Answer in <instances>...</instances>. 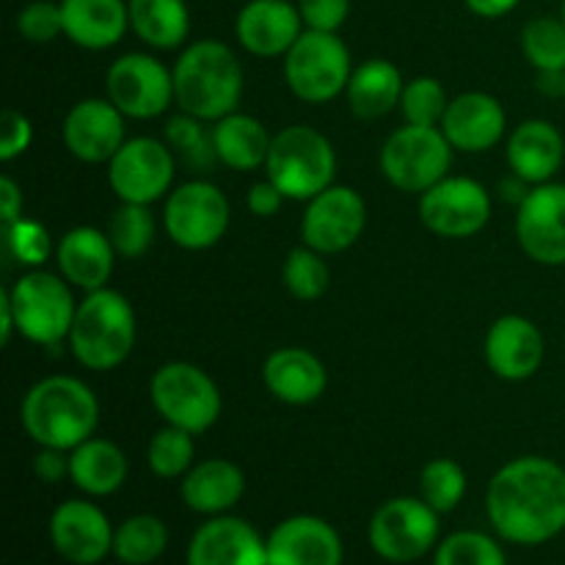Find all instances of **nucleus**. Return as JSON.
<instances>
[{
	"instance_id": "nucleus-53",
	"label": "nucleus",
	"mask_w": 565,
	"mask_h": 565,
	"mask_svg": "<svg viewBox=\"0 0 565 565\" xmlns=\"http://www.w3.org/2000/svg\"><path fill=\"white\" fill-rule=\"evenodd\" d=\"M561 20L565 22V0H563V9H561Z\"/></svg>"
},
{
	"instance_id": "nucleus-3",
	"label": "nucleus",
	"mask_w": 565,
	"mask_h": 565,
	"mask_svg": "<svg viewBox=\"0 0 565 565\" xmlns=\"http://www.w3.org/2000/svg\"><path fill=\"white\" fill-rule=\"evenodd\" d=\"M20 423L39 447L72 452L99 425V401L75 375H47L25 392Z\"/></svg>"
},
{
	"instance_id": "nucleus-34",
	"label": "nucleus",
	"mask_w": 565,
	"mask_h": 565,
	"mask_svg": "<svg viewBox=\"0 0 565 565\" xmlns=\"http://www.w3.org/2000/svg\"><path fill=\"white\" fill-rule=\"evenodd\" d=\"M210 121L196 119L191 114H177L166 121L163 127V141L169 143L171 152H174L177 163L185 166L188 171H210L218 163V154H215L213 143V127H207Z\"/></svg>"
},
{
	"instance_id": "nucleus-14",
	"label": "nucleus",
	"mask_w": 565,
	"mask_h": 565,
	"mask_svg": "<svg viewBox=\"0 0 565 565\" xmlns=\"http://www.w3.org/2000/svg\"><path fill=\"white\" fill-rule=\"evenodd\" d=\"M419 221L447 241L475 237L491 221V193L472 177H445L419 196Z\"/></svg>"
},
{
	"instance_id": "nucleus-41",
	"label": "nucleus",
	"mask_w": 565,
	"mask_h": 565,
	"mask_svg": "<svg viewBox=\"0 0 565 565\" xmlns=\"http://www.w3.org/2000/svg\"><path fill=\"white\" fill-rule=\"evenodd\" d=\"M3 254L9 263L33 270L47 263L50 254H55V246L50 241L47 226L31 218H17L3 224Z\"/></svg>"
},
{
	"instance_id": "nucleus-16",
	"label": "nucleus",
	"mask_w": 565,
	"mask_h": 565,
	"mask_svg": "<svg viewBox=\"0 0 565 565\" xmlns=\"http://www.w3.org/2000/svg\"><path fill=\"white\" fill-rule=\"evenodd\" d=\"M516 241L533 263L565 265V182L533 185L516 207Z\"/></svg>"
},
{
	"instance_id": "nucleus-38",
	"label": "nucleus",
	"mask_w": 565,
	"mask_h": 565,
	"mask_svg": "<svg viewBox=\"0 0 565 565\" xmlns=\"http://www.w3.org/2000/svg\"><path fill=\"white\" fill-rule=\"evenodd\" d=\"M281 281L287 292L298 301H318L326 296L331 285V270L326 263V254L315 252L309 246L292 248L281 265Z\"/></svg>"
},
{
	"instance_id": "nucleus-30",
	"label": "nucleus",
	"mask_w": 565,
	"mask_h": 565,
	"mask_svg": "<svg viewBox=\"0 0 565 565\" xmlns=\"http://www.w3.org/2000/svg\"><path fill=\"white\" fill-rule=\"evenodd\" d=\"M130 463L119 445L108 439H86L70 452V480L86 497H110L125 486Z\"/></svg>"
},
{
	"instance_id": "nucleus-54",
	"label": "nucleus",
	"mask_w": 565,
	"mask_h": 565,
	"mask_svg": "<svg viewBox=\"0 0 565 565\" xmlns=\"http://www.w3.org/2000/svg\"><path fill=\"white\" fill-rule=\"evenodd\" d=\"M563 103H565V88H563Z\"/></svg>"
},
{
	"instance_id": "nucleus-20",
	"label": "nucleus",
	"mask_w": 565,
	"mask_h": 565,
	"mask_svg": "<svg viewBox=\"0 0 565 565\" xmlns=\"http://www.w3.org/2000/svg\"><path fill=\"white\" fill-rule=\"evenodd\" d=\"M188 565H268V541L241 516H210L188 544Z\"/></svg>"
},
{
	"instance_id": "nucleus-22",
	"label": "nucleus",
	"mask_w": 565,
	"mask_h": 565,
	"mask_svg": "<svg viewBox=\"0 0 565 565\" xmlns=\"http://www.w3.org/2000/svg\"><path fill=\"white\" fill-rule=\"evenodd\" d=\"M439 127L456 152H489L508 132L505 105L494 94L463 92L450 99Z\"/></svg>"
},
{
	"instance_id": "nucleus-13",
	"label": "nucleus",
	"mask_w": 565,
	"mask_h": 565,
	"mask_svg": "<svg viewBox=\"0 0 565 565\" xmlns=\"http://www.w3.org/2000/svg\"><path fill=\"white\" fill-rule=\"evenodd\" d=\"M105 94L127 119H158L174 105V75L154 55L125 53L108 66Z\"/></svg>"
},
{
	"instance_id": "nucleus-1",
	"label": "nucleus",
	"mask_w": 565,
	"mask_h": 565,
	"mask_svg": "<svg viewBox=\"0 0 565 565\" xmlns=\"http://www.w3.org/2000/svg\"><path fill=\"white\" fill-rule=\"evenodd\" d=\"M486 513L502 541L541 546L565 533V467L546 456H519L486 491Z\"/></svg>"
},
{
	"instance_id": "nucleus-8",
	"label": "nucleus",
	"mask_w": 565,
	"mask_h": 565,
	"mask_svg": "<svg viewBox=\"0 0 565 565\" xmlns=\"http://www.w3.org/2000/svg\"><path fill=\"white\" fill-rule=\"evenodd\" d=\"M351 75V50L342 42L340 33L307 28L285 55V83L301 103H331L345 94Z\"/></svg>"
},
{
	"instance_id": "nucleus-24",
	"label": "nucleus",
	"mask_w": 565,
	"mask_h": 565,
	"mask_svg": "<svg viewBox=\"0 0 565 565\" xmlns=\"http://www.w3.org/2000/svg\"><path fill=\"white\" fill-rule=\"evenodd\" d=\"M53 257L58 265V274L72 287L94 292L108 287L119 254H116L108 232L97 230V226H75L58 237Z\"/></svg>"
},
{
	"instance_id": "nucleus-6",
	"label": "nucleus",
	"mask_w": 565,
	"mask_h": 565,
	"mask_svg": "<svg viewBox=\"0 0 565 565\" xmlns=\"http://www.w3.org/2000/svg\"><path fill=\"white\" fill-rule=\"evenodd\" d=\"M14 312L17 334L42 348H55L70 340L77 301L72 285L61 274L33 268L11 287H3Z\"/></svg>"
},
{
	"instance_id": "nucleus-25",
	"label": "nucleus",
	"mask_w": 565,
	"mask_h": 565,
	"mask_svg": "<svg viewBox=\"0 0 565 565\" xmlns=\"http://www.w3.org/2000/svg\"><path fill=\"white\" fill-rule=\"evenodd\" d=\"M263 384L287 406H309L329 386L326 364L307 348H276L263 362Z\"/></svg>"
},
{
	"instance_id": "nucleus-36",
	"label": "nucleus",
	"mask_w": 565,
	"mask_h": 565,
	"mask_svg": "<svg viewBox=\"0 0 565 565\" xmlns=\"http://www.w3.org/2000/svg\"><path fill=\"white\" fill-rule=\"evenodd\" d=\"M108 237L121 259H138L154 241V215L149 204L121 202L108 218Z\"/></svg>"
},
{
	"instance_id": "nucleus-49",
	"label": "nucleus",
	"mask_w": 565,
	"mask_h": 565,
	"mask_svg": "<svg viewBox=\"0 0 565 565\" xmlns=\"http://www.w3.org/2000/svg\"><path fill=\"white\" fill-rule=\"evenodd\" d=\"M463 3L472 14L483 17V20H500V17L511 14L522 0H463Z\"/></svg>"
},
{
	"instance_id": "nucleus-11",
	"label": "nucleus",
	"mask_w": 565,
	"mask_h": 565,
	"mask_svg": "<svg viewBox=\"0 0 565 565\" xmlns=\"http://www.w3.org/2000/svg\"><path fill=\"white\" fill-rule=\"evenodd\" d=\"M439 516L423 497H395L373 513L367 541L381 561L414 563L439 546Z\"/></svg>"
},
{
	"instance_id": "nucleus-27",
	"label": "nucleus",
	"mask_w": 565,
	"mask_h": 565,
	"mask_svg": "<svg viewBox=\"0 0 565 565\" xmlns=\"http://www.w3.org/2000/svg\"><path fill=\"white\" fill-rule=\"evenodd\" d=\"M64 36L75 47L110 50L130 31L127 0H61Z\"/></svg>"
},
{
	"instance_id": "nucleus-29",
	"label": "nucleus",
	"mask_w": 565,
	"mask_h": 565,
	"mask_svg": "<svg viewBox=\"0 0 565 565\" xmlns=\"http://www.w3.org/2000/svg\"><path fill=\"white\" fill-rule=\"evenodd\" d=\"M403 86H406V81L392 61L367 58L353 66V75L345 88L348 108L364 121L384 119L386 114L401 108Z\"/></svg>"
},
{
	"instance_id": "nucleus-10",
	"label": "nucleus",
	"mask_w": 565,
	"mask_h": 565,
	"mask_svg": "<svg viewBox=\"0 0 565 565\" xmlns=\"http://www.w3.org/2000/svg\"><path fill=\"white\" fill-rule=\"evenodd\" d=\"M230 221V199L210 180H188L171 188L166 196L163 230L171 243L185 252H207L218 246Z\"/></svg>"
},
{
	"instance_id": "nucleus-37",
	"label": "nucleus",
	"mask_w": 565,
	"mask_h": 565,
	"mask_svg": "<svg viewBox=\"0 0 565 565\" xmlns=\"http://www.w3.org/2000/svg\"><path fill=\"white\" fill-rule=\"evenodd\" d=\"M522 53L535 72H565V22L561 17L524 22Z\"/></svg>"
},
{
	"instance_id": "nucleus-19",
	"label": "nucleus",
	"mask_w": 565,
	"mask_h": 565,
	"mask_svg": "<svg viewBox=\"0 0 565 565\" xmlns=\"http://www.w3.org/2000/svg\"><path fill=\"white\" fill-rule=\"evenodd\" d=\"M303 31L301 11L290 0H248L235 17L237 44L257 58H285Z\"/></svg>"
},
{
	"instance_id": "nucleus-7",
	"label": "nucleus",
	"mask_w": 565,
	"mask_h": 565,
	"mask_svg": "<svg viewBox=\"0 0 565 565\" xmlns=\"http://www.w3.org/2000/svg\"><path fill=\"white\" fill-rule=\"evenodd\" d=\"M149 401L166 425L202 436L221 419V390L207 370L191 362H166L149 381Z\"/></svg>"
},
{
	"instance_id": "nucleus-18",
	"label": "nucleus",
	"mask_w": 565,
	"mask_h": 565,
	"mask_svg": "<svg viewBox=\"0 0 565 565\" xmlns=\"http://www.w3.org/2000/svg\"><path fill=\"white\" fill-rule=\"evenodd\" d=\"M114 533L103 508L88 500H66L50 516L53 550L72 565H97L114 552Z\"/></svg>"
},
{
	"instance_id": "nucleus-33",
	"label": "nucleus",
	"mask_w": 565,
	"mask_h": 565,
	"mask_svg": "<svg viewBox=\"0 0 565 565\" xmlns=\"http://www.w3.org/2000/svg\"><path fill=\"white\" fill-rule=\"evenodd\" d=\"M169 546V527L152 513L127 516L114 533V557L121 565H149L163 557Z\"/></svg>"
},
{
	"instance_id": "nucleus-50",
	"label": "nucleus",
	"mask_w": 565,
	"mask_h": 565,
	"mask_svg": "<svg viewBox=\"0 0 565 565\" xmlns=\"http://www.w3.org/2000/svg\"><path fill=\"white\" fill-rule=\"evenodd\" d=\"M530 191H533V185H530L527 180H522L519 174H513V171L508 177H502L500 185H497V193H500L502 202L516 204V207L524 202V199H527Z\"/></svg>"
},
{
	"instance_id": "nucleus-2",
	"label": "nucleus",
	"mask_w": 565,
	"mask_h": 565,
	"mask_svg": "<svg viewBox=\"0 0 565 565\" xmlns=\"http://www.w3.org/2000/svg\"><path fill=\"white\" fill-rule=\"evenodd\" d=\"M171 75L177 108L210 125L235 114L243 99V64L235 50L218 39H196L185 44L171 66Z\"/></svg>"
},
{
	"instance_id": "nucleus-44",
	"label": "nucleus",
	"mask_w": 565,
	"mask_h": 565,
	"mask_svg": "<svg viewBox=\"0 0 565 565\" xmlns=\"http://www.w3.org/2000/svg\"><path fill=\"white\" fill-rule=\"evenodd\" d=\"M303 28L337 33L351 17V0H298Z\"/></svg>"
},
{
	"instance_id": "nucleus-32",
	"label": "nucleus",
	"mask_w": 565,
	"mask_h": 565,
	"mask_svg": "<svg viewBox=\"0 0 565 565\" xmlns=\"http://www.w3.org/2000/svg\"><path fill=\"white\" fill-rule=\"evenodd\" d=\"M130 31L152 50H177L191 36L185 0H127Z\"/></svg>"
},
{
	"instance_id": "nucleus-17",
	"label": "nucleus",
	"mask_w": 565,
	"mask_h": 565,
	"mask_svg": "<svg viewBox=\"0 0 565 565\" xmlns=\"http://www.w3.org/2000/svg\"><path fill=\"white\" fill-rule=\"evenodd\" d=\"M125 119L127 116L108 97L81 99L66 114L64 125H61V138L72 158H77L81 163H110V158L127 141Z\"/></svg>"
},
{
	"instance_id": "nucleus-9",
	"label": "nucleus",
	"mask_w": 565,
	"mask_h": 565,
	"mask_svg": "<svg viewBox=\"0 0 565 565\" xmlns=\"http://www.w3.org/2000/svg\"><path fill=\"white\" fill-rule=\"evenodd\" d=\"M452 152L441 127L403 125L384 141L379 154L381 174L392 188L423 196L450 171Z\"/></svg>"
},
{
	"instance_id": "nucleus-42",
	"label": "nucleus",
	"mask_w": 565,
	"mask_h": 565,
	"mask_svg": "<svg viewBox=\"0 0 565 565\" xmlns=\"http://www.w3.org/2000/svg\"><path fill=\"white\" fill-rule=\"evenodd\" d=\"M447 105H450V99H447L441 81H436V77L419 75L403 86L401 114L406 125L439 127L441 119H445Z\"/></svg>"
},
{
	"instance_id": "nucleus-35",
	"label": "nucleus",
	"mask_w": 565,
	"mask_h": 565,
	"mask_svg": "<svg viewBox=\"0 0 565 565\" xmlns=\"http://www.w3.org/2000/svg\"><path fill=\"white\" fill-rule=\"evenodd\" d=\"M193 463H196V441H193V434L174 428V425H163L160 430H154L147 447V467L154 478L182 480L191 472Z\"/></svg>"
},
{
	"instance_id": "nucleus-31",
	"label": "nucleus",
	"mask_w": 565,
	"mask_h": 565,
	"mask_svg": "<svg viewBox=\"0 0 565 565\" xmlns=\"http://www.w3.org/2000/svg\"><path fill=\"white\" fill-rule=\"evenodd\" d=\"M213 143L221 166L232 171H257L265 169L274 136L257 116L235 110L213 121Z\"/></svg>"
},
{
	"instance_id": "nucleus-4",
	"label": "nucleus",
	"mask_w": 565,
	"mask_h": 565,
	"mask_svg": "<svg viewBox=\"0 0 565 565\" xmlns=\"http://www.w3.org/2000/svg\"><path fill=\"white\" fill-rule=\"evenodd\" d=\"M138 320L132 303L114 287L86 292L77 303L70 351L81 367L108 373L125 364L136 348Z\"/></svg>"
},
{
	"instance_id": "nucleus-23",
	"label": "nucleus",
	"mask_w": 565,
	"mask_h": 565,
	"mask_svg": "<svg viewBox=\"0 0 565 565\" xmlns=\"http://www.w3.org/2000/svg\"><path fill=\"white\" fill-rule=\"evenodd\" d=\"M268 565H342V539L326 519L298 513L270 530Z\"/></svg>"
},
{
	"instance_id": "nucleus-15",
	"label": "nucleus",
	"mask_w": 565,
	"mask_h": 565,
	"mask_svg": "<svg viewBox=\"0 0 565 565\" xmlns=\"http://www.w3.org/2000/svg\"><path fill=\"white\" fill-rule=\"evenodd\" d=\"M367 226V204L356 188L331 185L309 199L301 215L303 246L326 254H342L362 237Z\"/></svg>"
},
{
	"instance_id": "nucleus-48",
	"label": "nucleus",
	"mask_w": 565,
	"mask_h": 565,
	"mask_svg": "<svg viewBox=\"0 0 565 565\" xmlns=\"http://www.w3.org/2000/svg\"><path fill=\"white\" fill-rule=\"evenodd\" d=\"M0 213L3 224L22 218V191L11 177H0Z\"/></svg>"
},
{
	"instance_id": "nucleus-45",
	"label": "nucleus",
	"mask_w": 565,
	"mask_h": 565,
	"mask_svg": "<svg viewBox=\"0 0 565 565\" xmlns=\"http://www.w3.org/2000/svg\"><path fill=\"white\" fill-rule=\"evenodd\" d=\"M33 141V127L22 110L6 108L3 119H0V160L11 163L20 154L28 152Z\"/></svg>"
},
{
	"instance_id": "nucleus-51",
	"label": "nucleus",
	"mask_w": 565,
	"mask_h": 565,
	"mask_svg": "<svg viewBox=\"0 0 565 565\" xmlns=\"http://www.w3.org/2000/svg\"><path fill=\"white\" fill-rule=\"evenodd\" d=\"M17 334V326H14V312H11V303L6 298V292L0 290V345H9L11 337Z\"/></svg>"
},
{
	"instance_id": "nucleus-43",
	"label": "nucleus",
	"mask_w": 565,
	"mask_h": 565,
	"mask_svg": "<svg viewBox=\"0 0 565 565\" xmlns=\"http://www.w3.org/2000/svg\"><path fill=\"white\" fill-rule=\"evenodd\" d=\"M17 33L31 44H50L64 36V17L61 3L53 0H33L17 14Z\"/></svg>"
},
{
	"instance_id": "nucleus-5",
	"label": "nucleus",
	"mask_w": 565,
	"mask_h": 565,
	"mask_svg": "<svg viewBox=\"0 0 565 565\" xmlns=\"http://www.w3.org/2000/svg\"><path fill=\"white\" fill-rule=\"evenodd\" d=\"M265 177L290 202H309L334 185L337 152L334 143L309 125L285 127L274 136Z\"/></svg>"
},
{
	"instance_id": "nucleus-21",
	"label": "nucleus",
	"mask_w": 565,
	"mask_h": 565,
	"mask_svg": "<svg viewBox=\"0 0 565 565\" xmlns=\"http://www.w3.org/2000/svg\"><path fill=\"white\" fill-rule=\"evenodd\" d=\"M546 342L539 326L524 315H502L486 331L483 356L502 381H527L544 364Z\"/></svg>"
},
{
	"instance_id": "nucleus-12",
	"label": "nucleus",
	"mask_w": 565,
	"mask_h": 565,
	"mask_svg": "<svg viewBox=\"0 0 565 565\" xmlns=\"http://www.w3.org/2000/svg\"><path fill=\"white\" fill-rule=\"evenodd\" d=\"M177 158L160 138L136 136L121 143L108 163L110 191L119 202L154 204L174 188Z\"/></svg>"
},
{
	"instance_id": "nucleus-40",
	"label": "nucleus",
	"mask_w": 565,
	"mask_h": 565,
	"mask_svg": "<svg viewBox=\"0 0 565 565\" xmlns=\"http://www.w3.org/2000/svg\"><path fill=\"white\" fill-rule=\"evenodd\" d=\"M434 565H508L500 541L480 530H458L439 541L434 550Z\"/></svg>"
},
{
	"instance_id": "nucleus-47",
	"label": "nucleus",
	"mask_w": 565,
	"mask_h": 565,
	"mask_svg": "<svg viewBox=\"0 0 565 565\" xmlns=\"http://www.w3.org/2000/svg\"><path fill=\"white\" fill-rule=\"evenodd\" d=\"M33 475L42 483H61L64 478H70V452L39 447V452L33 456Z\"/></svg>"
},
{
	"instance_id": "nucleus-46",
	"label": "nucleus",
	"mask_w": 565,
	"mask_h": 565,
	"mask_svg": "<svg viewBox=\"0 0 565 565\" xmlns=\"http://www.w3.org/2000/svg\"><path fill=\"white\" fill-rule=\"evenodd\" d=\"M285 202H287V196L274 185V182L268 180V177L259 182H254V185L248 188L246 204H248V210H252V215H257V218H270V215L279 213L281 204Z\"/></svg>"
},
{
	"instance_id": "nucleus-26",
	"label": "nucleus",
	"mask_w": 565,
	"mask_h": 565,
	"mask_svg": "<svg viewBox=\"0 0 565 565\" xmlns=\"http://www.w3.org/2000/svg\"><path fill=\"white\" fill-rule=\"evenodd\" d=\"M505 158L508 169L527 180L530 185L552 182L565 160L563 132L546 119L522 121L508 136Z\"/></svg>"
},
{
	"instance_id": "nucleus-39",
	"label": "nucleus",
	"mask_w": 565,
	"mask_h": 565,
	"mask_svg": "<svg viewBox=\"0 0 565 565\" xmlns=\"http://www.w3.org/2000/svg\"><path fill=\"white\" fill-rule=\"evenodd\" d=\"M467 494V472L452 458H434L419 472V497L434 508L436 513H450L461 505Z\"/></svg>"
},
{
	"instance_id": "nucleus-28",
	"label": "nucleus",
	"mask_w": 565,
	"mask_h": 565,
	"mask_svg": "<svg viewBox=\"0 0 565 565\" xmlns=\"http://www.w3.org/2000/svg\"><path fill=\"white\" fill-rule=\"evenodd\" d=\"M180 494L193 513L224 516L246 494V475L230 458H204L182 478Z\"/></svg>"
},
{
	"instance_id": "nucleus-52",
	"label": "nucleus",
	"mask_w": 565,
	"mask_h": 565,
	"mask_svg": "<svg viewBox=\"0 0 565 565\" xmlns=\"http://www.w3.org/2000/svg\"><path fill=\"white\" fill-rule=\"evenodd\" d=\"M565 72H539V92L546 97H563Z\"/></svg>"
}]
</instances>
